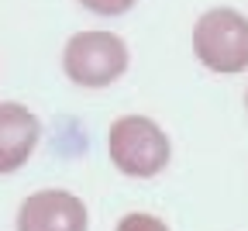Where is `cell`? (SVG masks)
<instances>
[{"label":"cell","instance_id":"6da1fadb","mask_svg":"<svg viewBox=\"0 0 248 231\" xmlns=\"http://www.w3.org/2000/svg\"><path fill=\"white\" fill-rule=\"evenodd\" d=\"M107 155L110 162L135 180L159 176L169 166V135L145 114H124L107 131Z\"/></svg>","mask_w":248,"mask_h":231},{"label":"cell","instance_id":"7a4b0ae2","mask_svg":"<svg viewBox=\"0 0 248 231\" xmlns=\"http://www.w3.org/2000/svg\"><path fill=\"white\" fill-rule=\"evenodd\" d=\"M193 52L214 73L248 69V17L234 7H210L193 24Z\"/></svg>","mask_w":248,"mask_h":231},{"label":"cell","instance_id":"3957f363","mask_svg":"<svg viewBox=\"0 0 248 231\" xmlns=\"http://www.w3.org/2000/svg\"><path fill=\"white\" fill-rule=\"evenodd\" d=\"M62 69L76 86L86 90L110 86L128 69V45L114 31H79L66 42Z\"/></svg>","mask_w":248,"mask_h":231},{"label":"cell","instance_id":"277c9868","mask_svg":"<svg viewBox=\"0 0 248 231\" xmlns=\"http://www.w3.org/2000/svg\"><path fill=\"white\" fill-rule=\"evenodd\" d=\"M86 207L69 190H38L17 207V231H86Z\"/></svg>","mask_w":248,"mask_h":231},{"label":"cell","instance_id":"5b68a950","mask_svg":"<svg viewBox=\"0 0 248 231\" xmlns=\"http://www.w3.org/2000/svg\"><path fill=\"white\" fill-rule=\"evenodd\" d=\"M42 124L21 104H0V176L21 169L38 148Z\"/></svg>","mask_w":248,"mask_h":231},{"label":"cell","instance_id":"8992f818","mask_svg":"<svg viewBox=\"0 0 248 231\" xmlns=\"http://www.w3.org/2000/svg\"><path fill=\"white\" fill-rule=\"evenodd\" d=\"M114 231H169V228H166L162 217H155V214H124Z\"/></svg>","mask_w":248,"mask_h":231},{"label":"cell","instance_id":"52a82bcc","mask_svg":"<svg viewBox=\"0 0 248 231\" xmlns=\"http://www.w3.org/2000/svg\"><path fill=\"white\" fill-rule=\"evenodd\" d=\"M79 4L93 14H104V17H114V14H124V11H131L138 0H79Z\"/></svg>","mask_w":248,"mask_h":231},{"label":"cell","instance_id":"ba28073f","mask_svg":"<svg viewBox=\"0 0 248 231\" xmlns=\"http://www.w3.org/2000/svg\"><path fill=\"white\" fill-rule=\"evenodd\" d=\"M245 107H248V93H245Z\"/></svg>","mask_w":248,"mask_h":231}]
</instances>
